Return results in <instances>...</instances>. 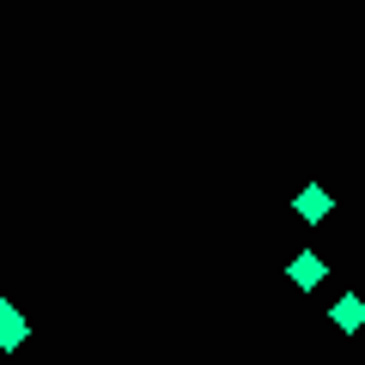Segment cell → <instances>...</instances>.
<instances>
[{
    "mask_svg": "<svg viewBox=\"0 0 365 365\" xmlns=\"http://www.w3.org/2000/svg\"><path fill=\"white\" fill-rule=\"evenodd\" d=\"M329 329L335 335H365V299L359 292H335L329 299Z\"/></svg>",
    "mask_w": 365,
    "mask_h": 365,
    "instance_id": "obj_1",
    "label": "cell"
},
{
    "mask_svg": "<svg viewBox=\"0 0 365 365\" xmlns=\"http://www.w3.org/2000/svg\"><path fill=\"white\" fill-rule=\"evenodd\" d=\"M25 341H31V317L19 311V299H0V359L19 353Z\"/></svg>",
    "mask_w": 365,
    "mask_h": 365,
    "instance_id": "obj_2",
    "label": "cell"
},
{
    "mask_svg": "<svg viewBox=\"0 0 365 365\" xmlns=\"http://www.w3.org/2000/svg\"><path fill=\"white\" fill-rule=\"evenodd\" d=\"M287 280H292L299 292H317V287H329V262L317 256V250H299V256L287 262Z\"/></svg>",
    "mask_w": 365,
    "mask_h": 365,
    "instance_id": "obj_4",
    "label": "cell"
},
{
    "mask_svg": "<svg viewBox=\"0 0 365 365\" xmlns=\"http://www.w3.org/2000/svg\"><path fill=\"white\" fill-rule=\"evenodd\" d=\"M329 213H335V195H329L323 182H304L299 195H292V220H304V225H323Z\"/></svg>",
    "mask_w": 365,
    "mask_h": 365,
    "instance_id": "obj_3",
    "label": "cell"
}]
</instances>
